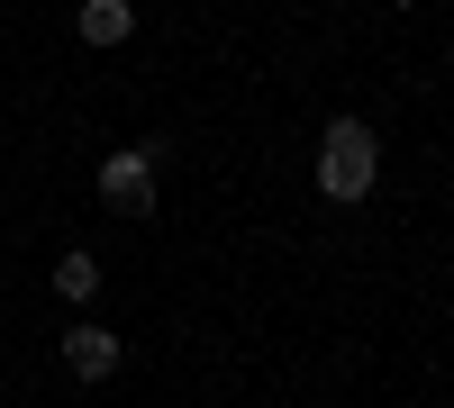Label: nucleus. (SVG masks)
Segmentation results:
<instances>
[{
  "mask_svg": "<svg viewBox=\"0 0 454 408\" xmlns=\"http://www.w3.org/2000/svg\"><path fill=\"white\" fill-rule=\"evenodd\" d=\"M372 181H382V136H372L364 119H327V136H318V191L336 209H355V200H372Z\"/></svg>",
  "mask_w": 454,
  "mask_h": 408,
  "instance_id": "f257e3e1",
  "label": "nucleus"
},
{
  "mask_svg": "<svg viewBox=\"0 0 454 408\" xmlns=\"http://www.w3.org/2000/svg\"><path fill=\"white\" fill-rule=\"evenodd\" d=\"M173 155L164 136H145V145H119V155L100 164V200L119 209V218H155V164Z\"/></svg>",
  "mask_w": 454,
  "mask_h": 408,
  "instance_id": "f03ea898",
  "label": "nucleus"
},
{
  "mask_svg": "<svg viewBox=\"0 0 454 408\" xmlns=\"http://www.w3.org/2000/svg\"><path fill=\"white\" fill-rule=\"evenodd\" d=\"M119 363H128V354H119V336H109V327H91V318L64 336V373H73V381H109Z\"/></svg>",
  "mask_w": 454,
  "mask_h": 408,
  "instance_id": "7ed1b4c3",
  "label": "nucleus"
},
{
  "mask_svg": "<svg viewBox=\"0 0 454 408\" xmlns=\"http://www.w3.org/2000/svg\"><path fill=\"white\" fill-rule=\"evenodd\" d=\"M73 27H82V46H128V36H137V10H128V0H82V19H73Z\"/></svg>",
  "mask_w": 454,
  "mask_h": 408,
  "instance_id": "20e7f679",
  "label": "nucleus"
},
{
  "mask_svg": "<svg viewBox=\"0 0 454 408\" xmlns=\"http://www.w3.org/2000/svg\"><path fill=\"white\" fill-rule=\"evenodd\" d=\"M55 300H73V309L100 300V254H82V245L64 254V264H55Z\"/></svg>",
  "mask_w": 454,
  "mask_h": 408,
  "instance_id": "39448f33",
  "label": "nucleus"
},
{
  "mask_svg": "<svg viewBox=\"0 0 454 408\" xmlns=\"http://www.w3.org/2000/svg\"><path fill=\"white\" fill-rule=\"evenodd\" d=\"M391 10H419V0H391Z\"/></svg>",
  "mask_w": 454,
  "mask_h": 408,
  "instance_id": "423d86ee",
  "label": "nucleus"
}]
</instances>
